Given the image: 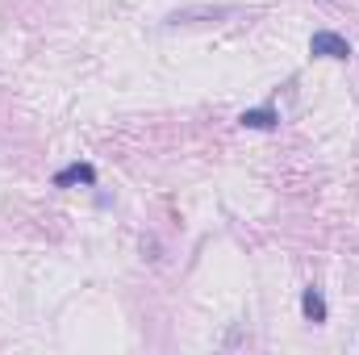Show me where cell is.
<instances>
[{
    "instance_id": "1",
    "label": "cell",
    "mask_w": 359,
    "mask_h": 355,
    "mask_svg": "<svg viewBox=\"0 0 359 355\" xmlns=\"http://www.w3.org/2000/svg\"><path fill=\"white\" fill-rule=\"evenodd\" d=\"M309 55L313 59H339V63H347L351 59V42L343 34H334V29H318L309 38Z\"/></svg>"
},
{
    "instance_id": "2",
    "label": "cell",
    "mask_w": 359,
    "mask_h": 355,
    "mask_svg": "<svg viewBox=\"0 0 359 355\" xmlns=\"http://www.w3.org/2000/svg\"><path fill=\"white\" fill-rule=\"evenodd\" d=\"M72 184H84V188H96V168L92 163H67L55 172V188H72Z\"/></svg>"
},
{
    "instance_id": "3",
    "label": "cell",
    "mask_w": 359,
    "mask_h": 355,
    "mask_svg": "<svg viewBox=\"0 0 359 355\" xmlns=\"http://www.w3.org/2000/svg\"><path fill=\"white\" fill-rule=\"evenodd\" d=\"M238 126H247V130H276V126H280V113H276V105L243 109V113H238Z\"/></svg>"
},
{
    "instance_id": "4",
    "label": "cell",
    "mask_w": 359,
    "mask_h": 355,
    "mask_svg": "<svg viewBox=\"0 0 359 355\" xmlns=\"http://www.w3.org/2000/svg\"><path fill=\"white\" fill-rule=\"evenodd\" d=\"M301 314H305V318H309L313 326H322V322L330 318V309H326V297H322V288H313V284H309V288L301 293Z\"/></svg>"
},
{
    "instance_id": "5",
    "label": "cell",
    "mask_w": 359,
    "mask_h": 355,
    "mask_svg": "<svg viewBox=\"0 0 359 355\" xmlns=\"http://www.w3.org/2000/svg\"><path fill=\"white\" fill-rule=\"evenodd\" d=\"M230 8H176L172 17H168V25H188V21H196V17H205V21H217V17H226Z\"/></svg>"
}]
</instances>
